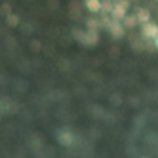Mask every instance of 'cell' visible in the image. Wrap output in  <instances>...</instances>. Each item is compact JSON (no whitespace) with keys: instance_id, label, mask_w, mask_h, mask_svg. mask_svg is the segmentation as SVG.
<instances>
[{"instance_id":"cell-13","label":"cell","mask_w":158,"mask_h":158,"mask_svg":"<svg viewBox=\"0 0 158 158\" xmlns=\"http://www.w3.org/2000/svg\"><path fill=\"white\" fill-rule=\"evenodd\" d=\"M154 44H156V50H158V36L154 38Z\"/></svg>"},{"instance_id":"cell-10","label":"cell","mask_w":158,"mask_h":158,"mask_svg":"<svg viewBox=\"0 0 158 158\" xmlns=\"http://www.w3.org/2000/svg\"><path fill=\"white\" fill-rule=\"evenodd\" d=\"M19 25V17L17 15H8V27H17Z\"/></svg>"},{"instance_id":"cell-12","label":"cell","mask_w":158,"mask_h":158,"mask_svg":"<svg viewBox=\"0 0 158 158\" xmlns=\"http://www.w3.org/2000/svg\"><path fill=\"white\" fill-rule=\"evenodd\" d=\"M2 12L4 14H10V6H2Z\"/></svg>"},{"instance_id":"cell-7","label":"cell","mask_w":158,"mask_h":158,"mask_svg":"<svg viewBox=\"0 0 158 158\" xmlns=\"http://www.w3.org/2000/svg\"><path fill=\"white\" fill-rule=\"evenodd\" d=\"M137 21H139V23H147V21H151L149 10H139V12H137Z\"/></svg>"},{"instance_id":"cell-8","label":"cell","mask_w":158,"mask_h":158,"mask_svg":"<svg viewBox=\"0 0 158 158\" xmlns=\"http://www.w3.org/2000/svg\"><path fill=\"white\" fill-rule=\"evenodd\" d=\"M122 21H124V25H126V27H135V25L139 23V21H137V15H128V14H126V17H124Z\"/></svg>"},{"instance_id":"cell-5","label":"cell","mask_w":158,"mask_h":158,"mask_svg":"<svg viewBox=\"0 0 158 158\" xmlns=\"http://www.w3.org/2000/svg\"><path fill=\"white\" fill-rule=\"evenodd\" d=\"M97 31L95 29H88V32H86V40H84V44H88V46H94V44H97Z\"/></svg>"},{"instance_id":"cell-6","label":"cell","mask_w":158,"mask_h":158,"mask_svg":"<svg viewBox=\"0 0 158 158\" xmlns=\"http://www.w3.org/2000/svg\"><path fill=\"white\" fill-rule=\"evenodd\" d=\"M86 8H88V12H92V14L101 12V0H86Z\"/></svg>"},{"instance_id":"cell-1","label":"cell","mask_w":158,"mask_h":158,"mask_svg":"<svg viewBox=\"0 0 158 158\" xmlns=\"http://www.w3.org/2000/svg\"><path fill=\"white\" fill-rule=\"evenodd\" d=\"M126 10H128V2H124V0H120L118 4H114L112 6V17L114 19H124L126 17Z\"/></svg>"},{"instance_id":"cell-3","label":"cell","mask_w":158,"mask_h":158,"mask_svg":"<svg viewBox=\"0 0 158 158\" xmlns=\"http://www.w3.org/2000/svg\"><path fill=\"white\" fill-rule=\"evenodd\" d=\"M143 35L147 36V38H156L158 36V25H154V23H151V21H147V23H143Z\"/></svg>"},{"instance_id":"cell-9","label":"cell","mask_w":158,"mask_h":158,"mask_svg":"<svg viewBox=\"0 0 158 158\" xmlns=\"http://www.w3.org/2000/svg\"><path fill=\"white\" fill-rule=\"evenodd\" d=\"M112 6H114V4H110V0H103V2H101V12L110 14L112 12Z\"/></svg>"},{"instance_id":"cell-11","label":"cell","mask_w":158,"mask_h":158,"mask_svg":"<svg viewBox=\"0 0 158 158\" xmlns=\"http://www.w3.org/2000/svg\"><path fill=\"white\" fill-rule=\"evenodd\" d=\"M88 29H97V23H95L94 19H89V21H88Z\"/></svg>"},{"instance_id":"cell-2","label":"cell","mask_w":158,"mask_h":158,"mask_svg":"<svg viewBox=\"0 0 158 158\" xmlns=\"http://www.w3.org/2000/svg\"><path fill=\"white\" fill-rule=\"evenodd\" d=\"M109 32H110L114 38H122V36H124V27H122V23H120V19L110 21V23H109Z\"/></svg>"},{"instance_id":"cell-4","label":"cell","mask_w":158,"mask_h":158,"mask_svg":"<svg viewBox=\"0 0 158 158\" xmlns=\"http://www.w3.org/2000/svg\"><path fill=\"white\" fill-rule=\"evenodd\" d=\"M57 139H59V143H61L63 147H71V145H73V141H74L73 133H71L69 130H61V131H59V135H57Z\"/></svg>"}]
</instances>
